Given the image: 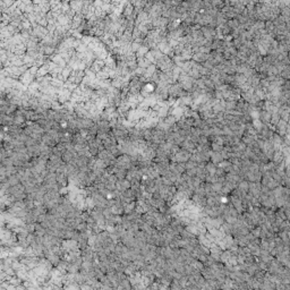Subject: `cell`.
<instances>
[{
	"mask_svg": "<svg viewBox=\"0 0 290 290\" xmlns=\"http://www.w3.org/2000/svg\"><path fill=\"white\" fill-rule=\"evenodd\" d=\"M261 120H262V123H268L271 121V115L268 113L266 110H263L261 112Z\"/></svg>",
	"mask_w": 290,
	"mask_h": 290,
	"instance_id": "1",
	"label": "cell"
}]
</instances>
